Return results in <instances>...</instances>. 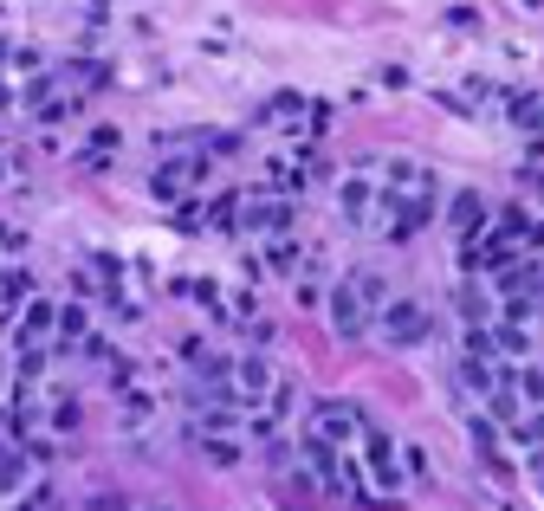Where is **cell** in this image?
Wrapping results in <instances>:
<instances>
[{"mask_svg":"<svg viewBox=\"0 0 544 511\" xmlns=\"http://www.w3.org/2000/svg\"><path fill=\"white\" fill-rule=\"evenodd\" d=\"M20 486H26V453L0 447V499H7V492H20Z\"/></svg>","mask_w":544,"mask_h":511,"instance_id":"obj_12","label":"cell"},{"mask_svg":"<svg viewBox=\"0 0 544 511\" xmlns=\"http://www.w3.org/2000/svg\"><path fill=\"white\" fill-rule=\"evenodd\" d=\"M0 175H7V162H0Z\"/></svg>","mask_w":544,"mask_h":511,"instance_id":"obj_19","label":"cell"},{"mask_svg":"<svg viewBox=\"0 0 544 511\" xmlns=\"http://www.w3.org/2000/svg\"><path fill=\"white\" fill-rule=\"evenodd\" d=\"M149 511H169V505H149Z\"/></svg>","mask_w":544,"mask_h":511,"instance_id":"obj_18","label":"cell"},{"mask_svg":"<svg viewBox=\"0 0 544 511\" xmlns=\"http://www.w3.org/2000/svg\"><path fill=\"white\" fill-rule=\"evenodd\" d=\"M234 395L253 414L266 408V395H272V363H266V356H240V363H234Z\"/></svg>","mask_w":544,"mask_h":511,"instance_id":"obj_4","label":"cell"},{"mask_svg":"<svg viewBox=\"0 0 544 511\" xmlns=\"http://www.w3.org/2000/svg\"><path fill=\"white\" fill-rule=\"evenodd\" d=\"M486 363H493V356H480V350H473V356H460V369H454V376L467 382V389L493 395V389H499V382H506V376H493V369H486Z\"/></svg>","mask_w":544,"mask_h":511,"instance_id":"obj_9","label":"cell"},{"mask_svg":"<svg viewBox=\"0 0 544 511\" xmlns=\"http://www.w3.org/2000/svg\"><path fill=\"white\" fill-rule=\"evenodd\" d=\"M59 337H65V343L85 337V305H65V311H59Z\"/></svg>","mask_w":544,"mask_h":511,"instance_id":"obj_14","label":"cell"},{"mask_svg":"<svg viewBox=\"0 0 544 511\" xmlns=\"http://www.w3.org/2000/svg\"><path fill=\"white\" fill-rule=\"evenodd\" d=\"M506 434H512V440H519V447H532V453H538V447H544V408H525V414H519V421H512V427H506Z\"/></svg>","mask_w":544,"mask_h":511,"instance_id":"obj_11","label":"cell"},{"mask_svg":"<svg viewBox=\"0 0 544 511\" xmlns=\"http://www.w3.org/2000/svg\"><path fill=\"white\" fill-rule=\"evenodd\" d=\"M337 207H344L350 227H363V220L376 214V182H370V175H350V182L337 188Z\"/></svg>","mask_w":544,"mask_h":511,"instance_id":"obj_7","label":"cell"},{"mask_svg":"<svg viewBox=\"0 0 544 511\" xmlns=\"http://www.w3.org/2000/svg\"><path fill=\"white\" fill-rule=\"evenodd\" d=\"M454 311H460V324H467V330H480L486 317H493V311H486V292H480V285H460V292H454Z\"/></svg>","mask_w":544,"mask_h":511,"instance_id":"obj_10","label":"cell"},{"mask_svg":"<svg viewBox=\"0 0 544 511\" xmlns=\"http://www.w3.org/2000/svg\"><path fill=\"white\" fill-rule=\"evenodd\" d=\"M311 434H324L331 447H350L363 434V408L357 402H318L311 408Z\"/></svg>","mask_w":544,"mask_h":511,"instance_id":"obj_2","label":"cell"},{"mask_svg":"<svg viewBox=\"0 0 544 511\" xmlns=\"http://www.w3.org/2000/svg\"><path fill=\"white\" fill-rule=\"evenodd\" d=\"M78 414H85L78 402H59V414H52V421H59V434H72V427H78Z\"/></svg>","mask_w":544,"mask_h":511,"instance_id":"obj_16","label":"cell"},{"mask_svg":"<svg viewBox=\"0 0 544 511\" xmlns=\"http://www.w3.org/2000/svg\"><path fill=\"white\" fill-rule=\"evenodd\" d=\"M525 7H544V0H525Z\"/></svg>","mask_w":544,"mask_h":511,"instance_id":"obj_17","label":"cell"},{"mask_svg":"<svg viewBox=\"0 0 544 511\" xmlns=\"http://www.w3.org/2000/svg\"><path fill=\"white\" fill-rule=\"evenodd\" d=\"M363 479H370V492H376V499H396V492H402V479H408L402 447L383 434V427H363Z\"/></svg>","mask_w":544,"mask_h":511,"instance_id":"obj_1","label":"cell"},{"mask_svg":"<svg viewBox=\"0 0 544 511\" xmlns=\"http://www.w3.org/2000/svg\"><path fill=\"white\" fill-rule=\"evenodd\" d=\"M486 220H493V214H486V195H480V188H460V195L447 201V227H454L460 240H480Z\"/></svg>","mask_w":544,"mask_h":511,"instance_id":"obj_5","label":"cell"},{"mask_svg":"<svg viewBox=\"0 0 544 511\" xmlns=\"http://www.w3.org/2000/svg\"><path fill=\"white\" fill-rule=\"evenodd\" d=\"M363 324H370L363 292H357V285H337V292H331V330H337V337H357Z\"/></svg>","mask_w":544,"mask_h":511,"instance_id":"obj_6","label":"cell"},{"mask_svg":"<svg viewBox=\"0 0 544 511\" xmlns=\"http://www.w3.org/2000/svg\"><path fill=\"white\" fill-rule=\"evenodd\" d=\"M201 453L214 466H240V440H227V434H201Z\"/></svg>","mask_w":544,"mask_h":511,"instance_id":"obj_13","label":"cell"},{"mask_svg":"<svg viewBox=\"0 0 544 511\" xmlns=\"http://www.w3.org/2000/svg\"><path fill=\"white\" fill-rule=\"evenodd\" d=\"M363 292V305H383V279H376V272H357V279H350Z\"/></svg>","mask_w":544,"mask_h":511,"instance_id":"obj_15","label":"cell"},{"mask_svg":"<svg viewBox=\"0 0 544 511\" xmlns=\"http://www.w3.org/2000/svg\"><path fill=\"white\" fill-rule=\"evenodd\" d=\"M376 324H383V337L396 343V350H408V343H421V337H428V311H421L415 298H389Z\"/></svg>","mask_w":544,"mask_h":511,"instance_id":"obj_3","label":"cell"},{"mask_svg":"<svg viewBox=\"0 0 544 511\" xmlns=\"http://www.w3.org/2000/svg\"><path fill=\"white\" fill-rule=\"evenodd\" d=\"M292 220V201H247V214H240V227L266 233V227H285Z\"/></svg>","mask_w":544,"mask_h":511,"instance_id":"obj_8","label":"cell"}]
</instances>
